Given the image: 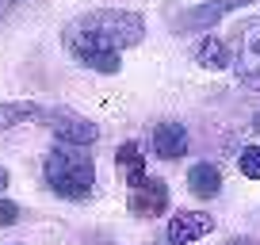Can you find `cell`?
Wrapping results in <instances>:
<instances>
[{
    "label": "cell",
    "instance_id": "17",
    "mask_svg": "<svg viewBox=\"0 0 260 245\" xmlns=\"http://www.w3.org/2000/svg\"><path fill=\"white\" fill-rule=\"evenodd\" d=\"M252 131H256V134H260V111H256V119H252Z\"/></svg>",
    "mask_w": 260,
    "mask_h": 245
},
{
    "label": "cell",
    "instance_id": "15",
    "mask_svg": "<svg viewBox=\"0 0 260 245\" xmlns=\"http://www.w3.org/2000/svg\"><path fill=\"white\" fill-rule=\"evenodd\" d=\"M8 188V169H0V192Z\"/></svg>",
    "mask_w": 260,
    "mask_h": 245
},
{
    "label": "cell",
    "instance_id": "3",
    "mask_svg": "<svg viewBox=\"0 0 260 245\" xmlns=\"http://www.w3.org/2000/svg\"><path fill=\"white\" fill-rule=\"evenodd\" d=\"M230 66H234V77L245 88L260 92V19H245V23L237 27Z\"/></svg>",
    "mask_w": 260,
    "mask_h": 245
},
{
    "label": "cell",
    "instance_id": "11",
    "mask_svg": "<svg viewBox=\"0 0 260 245\" xmlns=\"http://www.w3.org/2000/svg\"><path fill=\"white\" fill-rule=\"evenodd\" d=\"M195 62L203 69H226L230 66V46L218 35H207V39L199 42V50H195Z\"/></svg>",
    "mask_w": 260,
    "mask_h": 245
},
{
    "label": "cell",
    "instance_id": "10",
    "mask_svg": "<svg viewBox=\"0 0 260 245\" xmlns=\"http://www.w3.org/2000/svg\"><path fill=\"white\" fill-rule=\"evenodd\" d=\"M31 119H46L39 104L31 100H12V104H0V131H8V127H19V122H31Z\"/></svg>",
    "mask_w": 260,
    "mask_h": 245
},
{
    "label": "cell",
    "instance_id": "8",
    "mask_svg": "<svg viewBox=\"0 0 260 245\" xmlns=\"http://www.w3.org/2000/svg\"><path fill=\"white\" fill-rule=\"evenodd\" d=\"M153 149H157V157H165V161H176V157L187 149V131L180 122H157Z\"/></svg>",
    "mask_w": 260,
    "mask_h": 245
},
{
    "label": "cell",
    "instance_id": "18",
    "mask_svg": "<svg viewBox=\"0 0 260 245\" xmlns=\"http://www.w3.org/2000/svg\"><path fill=\"white\" fill-rule=\"evenodd\" d=\"M8 4H16V0H0V8H8Z\"/></svg>",
    "mask_w": 260,
    "mask_h": 245
},
{
    "label": "cell",
    "instance_id": "1",
    "mask_svg": "<svg viewBox=\"0 0 260 245\" xmlns=\"http://www.w3.org/2000/svg\"><path fill=\"white\" fill-rule=\"evenodd\" d=\"M142 35H146L142 16L119 8H100L69 19L61 42L69 57H77L81 66L96 69V73H119V54L126 46H138Z\"/></svg>",
    "mask_w": 260,
    "mask_h": 245
},
{
    "label": "cell",
    "instance_id": "13",
    "mask_svg": "<svg viewBox=\"0 0 260 245\" xmlns=\"http://www.w3.org/2000/svg\"><path fill=\"white\" fill-rule=\"evenodd\" d=\"M237 169H241V176L260 180V146H245L241 157H237Z\"/></svg>",
    "mask_w": 260,
    "mask_h": 245
},
{
    "label": "cell",
    "instance_id": "7",
    "mask_svg": "<svg viewBox=\"0 0 260 245\" xmlns=\"http://www.w3.org/2000/svg\"><path fill=\"white\" fill-rule=\"evenodd\" d=\"M245 4H256V0H211V4H199V8L184 12V16H180V23H184L187 31H207V27H214L222 16L245 8Z\"/></svg>",
    "mask_w": 260,
    "mask_h": 245
},
{
    "label": "cell",
    "instance_id": "6",
    "mask_svg": "<svg viewBox=\"0 0 260 245\" xmlns=\"http://www.w3.org/2000/svg\"><path fill=\"white\" fill-rule=\"evenodd\" d=\"M211 230H214L211 215H203V211H180V215H172V222H169V241L172 245H191V241H199L203 234H211Z\"/></svg>",
    "mask_w": 260,
    "mask_h": 245
},
{
    "label": "cell",
    "instance_id": "12",
    "mask_svg": "<svg viewBox=\"0 0 260 245\" xmlns=\"http://www.w3.org/2000/svg\"><path fill=\"white\" fill-rule=\"evenodd\" d=\"M115 161H119V165H126V169H130V180H126L130 188L146 180V157H142L138 142H122V146H119V154H115Z\"/></svg>",
    "mask_w": 260,
    "mask_h": 245
},
{
    "label": "cell",
    "instance_id": "16",
    "mask_svg": "<svg viewBox=\"0 0 260 245\" xmlns=\"http://www.w3.org/2000/svg\"><path fill=\"white\" fill-rule=\"evenodd\" d=\"M230 245H256V241H249V237H237V241H230Z\"/></svg>",
    "mask_w": 260,
    "mask_h": 245
},
{
    "label": "cell",
    "instance_id": "14",
    "mask_svg": "<svg viewBox=\"0 0 260 245\" xmlns=\"http://www.w3.org/2000/svg\"><path fill=\"white\" fill-rule=\"evenodd\" d=\"M16 219H19V207L8 203V199H0V226H12Z\"/></svg>",
    "mask_w": 260,
    "mask_h": 245
},
{
    "label": "cell",
    "instance_id": "5",
    "mask_svg": "<svg viewBox=\"0 0 260 245\" xmlns=\"http://www.w3.org/2000/svg\"><path fill=\"white\" fill-rule=\"evenodd\" d=\"M165 207H169V188L161 176H146L142 184L130 188V211L138 219H157Z\"/></svg>",
    "mask_w": 260,
    "mask_h": 245
},
{
    "label": "cell",
    "instance_id": "9",
    "mask_svg": "<svg viewBox=\"0 0 260 245\" xmlns=\"http://www.w3.org/2000/svg\"><path fill=\"white\" fill-rule=\"evenodd\" d=\"M187 188H191V196H199V199H214L222 192V172L214 169L211 161L191 165V172H187Z\"/></svg>",
    "mask_w": 260,
    "mask_h": 245
},
{
    "label": "cell",
    "instance_id": "4",
    "mask_svg": "<svg viewBox=\"0 0 260 245\" xmlns=\"http://www.w3.org/2000/svg\"><path fill=\"white\" fill-rule=\"evenodd\" d=\"M50 119V127H54V134H57V142H69V146H92V142L100 138V127L96 122H88L84 115H77V111H50L46 115Z\"/></svg>",
    "mask_w": 260,
    "mask_h": 245
},
{
    "label": "cell",
    "instance_id": "2",
    "mask_svg": "<svg viewBox=\"0 0 260 245\" xmlns=\"http://www.w3.org/2000/svg\"><path fill=\"white\" fill-rule=\"evenodd\" d=\"M46 184L50 192L65 199H88L92 196V184H96V161L92 154H84V146H54V154H46Z\"/></svg>",
    "mask_w": 260,
    "mask_h": 245
}]
</instances>
